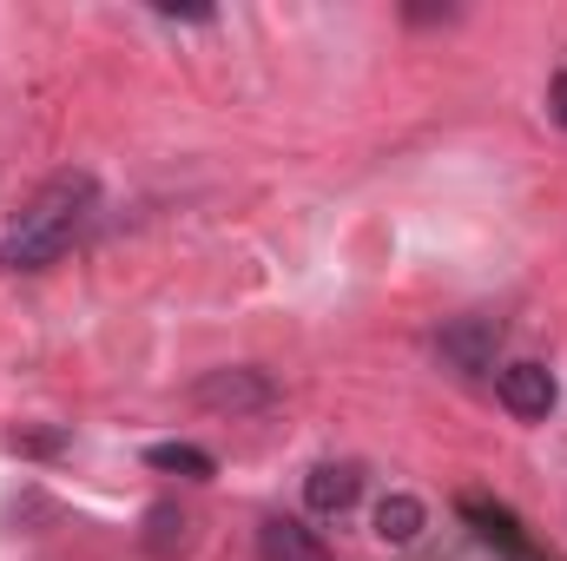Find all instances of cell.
<instances>
[{"label": "cell", "mask_w": 567, "mask_h": 561, "mask_svg": "<svg viewBox=\"0 0 567 561\" xmlns=\"http://www.w3.org/2000/svg\"><path fill=\"white\" fill-rule=\"evenodd\" d=\"M93 212H100V178H93V172H53V178L20 205V218L7 225V238H0V272L20 278V272L60 265V258L86 238Z\"/></svg>", "instance_id": "obj_1"}, {"label": "cell", "mask_w": 567, "mask_h": 561, "mask_svg": "<svg viewBox=\"0 0 567 561\" xmlns=\"http://www.w3.org/2000/svg\"><path fill=\"white\" fill-rule=\"evenodd\" d=\"M192 404L198 410H218V417H251V410H271L278 404V377L258 370V364H225V370H205L192 384Z\"/></svg>", "instance_id": "obj_2"}, {"label": "cell", "mask_w": 567, "mask_h": 561, "mask_svg": "<svg viewBox=\"0 0 567 561\" xmlns=\"http://www.w3.org/2000/svg\"><path fill=\"white\" fill-rule=\"evenodd\" d=\"M462 522L495 549V555H508V561H542V549L528 542V529L515 522V509L508 502H495V496H462Z\"/></svg>", "instance_id": "obj_3"}, {"label": "cell", "mask_w": 567, "mask_h": 561, "mask_svg": "<svg viewBox=\"0 0 567 561\" xmlns=\"http://www.w3.org/2000/svg\"><path fill=\"white\" fill-rule=\"evenodd\" d=\"M495 397H502V410L508 417H522V422H542L548 410H555V370L548 364H508V370H495Z\"/></svg>", "instance_id": "obj_4"}, {"label": "cell", "mask_w": 567, "mask_h": 561, "mask_svg": "<svg viewBox=\"0 0 567 561\" xmlns=\"http://www.w3.org/2000/svg\"><path fill=\"white\" fill-rule=\"evenodd\" d=\"M435 344H442V357H449L455 370L475 377V370H488L495 350H502V317H482V310H475V317H455V324H442Z\"/></svg>", "instance_id": "obj_5"}, {"label": "cell", "mask_w": 567, "mask_h": 561, "mask_svg": "<svg viewBox=\"0 0 567 561\" xmlns=\"http://www.w3.org/2000/svg\"><path fill=\"white\" fill-rule=\"evenodd\" d=\"M192 542H198V522H192L178 502H152V509H145L140 549L152 561H185V555H192Z\"/></svg>", "instance_id": "obj_6"}, {"label": "cell", "mask_w": 567, "mask_h": 561, "mask_svg": "<svg viewBox=\"0 0 567 561\" xmlns=\"http://www.w3.org/2000/svg\"><path fill=\"white\" fill-rule=\"evenodd\" d=\"M357 496H363V469H357V462H317V469L303 476V502H310L317 516H343Z\"/></svg>", "instance_id": "obj_7"}, {"label": "cell", "mask_w": 567, "mask_h": 561, "mask_svg": "<svg viewBox=\"0 0 567 561\" xmlns=\"http://www.w3.org/2000/svg\"><path fill=\"white\" fill-rule=\"evenodd\" d=\"M258 561H330V549H323L317 529H303V522H290V516H271V522L258 529Z\"/></svg>", "instance_id": "obj_8"}, {"label": "cell", "mask_w": 567, "mask_h": 561, "mask_svg": "<svg viewBox=\"0 0 567 561\" xmlns=\"http://www.w3.org/2000/svg\"><path fill=\"white\" fill-rule=\"evenodd\" d=\"M423 522H429V516H423V502H416V496H403V489L377 502V536H383L390 549H410V542L423 536Z\"/></svg>", "instance_id": "obj_9"}, {"label": "cell", "mask_w": 567, "mask_h": 561, "mask_svg": "<svg viewBox=\"0 0 567 561\" xmlns=\"http://www.w3.org/2000/svg\"><path fill=\"white\" fill-rule=\"evenodd\" d=\"M145 462H152V469H172V476H192V482H212V476H218L212 449H198V442H152Z\"/></svg>", "instance_id": "obj_10"}, {"label": "cell", "mask_w": 567, "mask_h": 561, "mask_svg": "<svg viewBox=\"0 0 567 561\" xmlns=\"http://www.w3.org/2000/svg\"><path fill=\"white\" fill-rule=\"evenodd\" d=\"M548 113H555V126H567V67L548 80Z\"/></svg>", "instance_id": "obj_11"}, {"label": "cell", "mask_w": 567, "mask_h": 561, "mask_svg": "<svg viewBox=\"0 0 567 561\" xmlns=\"http://www.w3.org/2000/svg\"><path fill=\"white\" fill-rule=\"evenodd\" d=\"M13 449H20V456H53L60 436H13Z\"/></svg>", "instance_id": "obj_12"}, {"label": "cell", "mask_w": 567, "mask_h": 561, "mask_svg": "<svg viewBox=\"0 0 567 561\" xmlns=\"http://www.w3.org/2000/svg\"><path fill=\"white\" fill-rule=\"evenodd\" d=\"M165 20H212V7H158Z\"/></svg>", "instance_id": "obj_13"}]
</instances>
